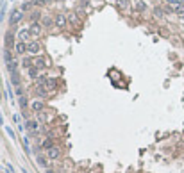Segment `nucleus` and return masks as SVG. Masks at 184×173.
<instances>
[{"label":"nucleus","instance_id":"nucleus-1","mask_svg":"<svg viewBox=\"0 0 184 173\" xmlns=\"http://www.w3.org/2000/svg\"><path fill=\"white\" fill-rule=\"evenodd\" d=\"M27 52L32 54V55H39V54H41V45H39L38 41H32V39H31V41L27 43Z\"/></svg>","mask_w":184,"mask_h":173},{"label":"nucleus","instance_id":"nucleus-2","mask_svg":"<svg viewBox=\"0 0 184 173\" xmlns=\"http://www.w3.org/2000/svg\"><path fill=\"white\" fill-rule=\"evenodd\" d=\"M61 155H63L61 146H52V148H48V150H47V157H48V159H52V161L59 159Z\"/></svg>","mask_w":184,"mask_h":173},{"label":"nucleus","instance_id":"nucleus-3","mask_svg":"<svg viewBox=\"0 0 184 173\" xmlns=\"http://www.w3.org/2000/svg\"><path fill=\"white\" fill-rule=\"evenodd\" d=\"M47 66H48V59L47 57L38 55L34 59V68H38V70H47Z\"/></svg>","mask_w":184,"mask_h":173},{"label":"nucleus","instance_id":"nucleus-4","mask_svg":"<svg viewBox=\"0 0 184 173\" xmlns=\"http://www.w3.org/2000/svg\"><path fill=\"white\" fill-rule=\"evenodd\" d=\"M14 52H16V55H24L27 52V43L25 41H16L14 43Z\"/></svg>","mask_w":184,"mask_h":173},{"label":"nucleus","instance_id":"nucleus-5","mask_svg":"<svg viewBox=\"0 0 184 173\" xmlns=\"http://www.w3.org/2000/svg\"><path fill=\"white\" fill-rule=\"evenodd\" d=\"M54 23L59 27V29H63V27H66V23H68V16H64V14H56V18H54Z\"/></svg>","mask_w":184,"mask_h":173},{"label":"nucleus","instance_id":"nucleus-6","mask_svg":"<svg viewBox=\"0 0 184 173\" xmlns=\"http://www.w3.org/2000/svg\"><path fill=\"white\" fill-rule=\"evenodd\" d=\"M25 127L29 128L31 134H36V132L39 130V121H38V120H29V121L25 123Z\"/></svg>","mask_w":184,"mask_h":173},{"label":"nucleus","instance_id":"nucleus-7","mask_svg":"<svg viewBox=\"0 0 184 173\" xmlns=\"http://www.w3.org/2000/svg\"><path fill=\"white\" fill-rule=\"evenodd\" d=\"M21 18H24V14H21V11L14 9V11L11 13V20H9V23H11V25H16V23H18V21H20Z\"/></svg>","mask_w":184,"mask_h":173},{"label":"nucleus","instance_id":"nucleus-8","mask_svg":"<svg viewBox=\"0 0 184 173\" xmlns=\"http://www.w3.org/2000/svg\"><path fill=\"white\" fill-rule=\"evenodd\" d=\"M18 38H20V41H31L32 39V34H31V30L29 29H21L20 32H18Z\"/></svg>","mask_w":184,"mask_h":173},{"label":"nucleus","instance_id":"nucleus-9","mask_svg":"<svg viewBox=\"0 0 184 173\" xmlns=\"http://www.w3.org/2000/svg\"><path fill=\"white\" fill-rule=\"evenodd\" d=\"M31 107H32V111H34V113H41V111H45V104H43L41 100H34Z\"/></svg>","mask_w":184,"mask_h":173},{"label":"nucleus","instance_id":"nucleus-10","mask_svg":"<svg viewBox=\"0 0 184 173\" xmlns=\"http://www.w3.org/2000/svg\"><path fill=\"white\" fill-rule=\"evenodd\" d=\"M29 30H31V34H32V36H39V34H41V25H39V23H36V21H32L31 27H29Z\"/></svg>","mask_w":184,"mask_h":173},{"label":"nucleus","instance_id":"nucleus-11","mask_svg":"<svg viewBox=\"0 0 184 173\" xmlns=\"http://www.w3.org/2000/svg\"><path fill=\"white\" fill-rule=\"evenodd\" d=\"M39 123H43V125H47V121H48V114H47V111H41V113H38V118H36Z\"/></svg>","mask_w":184,"mask_h":173},{"label":"nucleus","instance_id":"nucleus-12","mask_svg":"<svg viewBox=\"0 0 184 173\" xmlns=\"http://www.w3.org/2000/svg\"><path fill=\"white\" fill-rule=\"evenodd\" d=\"M136 11L138 13H143V11H147V2H143V0H136Z\"/></svg>","mask_w":184,"mask_h":173},{"label":"nucleus","instance_id":"nucleus-13","mask_svg":"<svg viewBox=\"0 0 184 173\" xmlns=\"http://www.w3.org/2000/svg\"><path fill=\"white\" fill-rule=\"evenodd\" d=\"M129 4H131V0H116V6H118L122 11L129 9Z\"/></svg>","mask_w":184,"mask_h":173},{"label":"nucleus","instance_id":"nucleus-14","mask_svg":"<svg viewBox=\"0 0 184 173\" xmlns=\"http://www.w3.org/2000/svg\"><path fill=\"white\" fill-rule=\"evenodd\" d=\"M172 4H173V11L175 13L184 14V4H180V2H172Z\"/></svg>","mask_w":184,"mask_h":173},{"label":"nucleus","instance_id":"nucleus-15","mask_svg":"<svg viewBox=\"0 0 184 173\" xmlns=\"http://www.w3.org/2000/svg\"><path fill=\"white\" fill-rule=\"evenodd\" d=\"M21 64H24V68H27V70H29V68H32V66H34V59L25 57L24 61H21Z\"/></svg>","mask_w":184,"mask_h":173},{"label":"nucleus","instance_id":"nucleus-16","mask_svg":"<svg viewBox=\"0 0 184 173\" xmlns=\"http://www.w3.org/2000/svg\"><path fill=\"white\" fill-rule=\"evenodd\" d=\"M41 146L45 148V150H48V148H52L54 145H52V138H45L43 141H41Z\"/></svg>","mask_w":184,"mask_h":173},{"label":"nucleus","instance_id":"nucleus-17","mask_svg":"<svg viewBox=\"0 0 184 173\" xmlns=\"http://www.w3.org/2000/svg\"><path fill=\"white\" fill-rule=\"evenodd\" d=\"M4 61H6V64H9V62H13L14 59H13V54L9 52V48H6L4 50Z\"/></svg>","mask_w":184,"mask_h":173},{"label":"nucleus","instance_id":"nucleus-18","mask_svg":"<svg viewBox=\"0 0 184 173\" xmlns=\"http://www.w3.org/2000/svg\"><path fill=\"white\" fill-rule=\"evenodd\" d=\"M18 102H20V107H21V109H27V105H29V102H27V96H24V95H21V96H18Z\"/></svg>","mask_w":184,"mask_h":173},{"label":"nucleus","instance_id":"nucleus-19","mask_svg":"<svg viewBox=\"0 0 184 173\" xmlns=\"http://www.w3.org/2000/svg\"><path fill=\"white\" fill-rule=\"evenodd\" d=\"M11 82H13L14 88H20V77H18V73H16V72H14V73H11Z\"/></svg>","mask_w":184,"mask_h":173},{"label":"nucleus","instance_id":"nucleus-20","mask_svg":"<svg viewBox=\"0 0 184 173\" xmlns=\"http://www.w3.org/2000/svg\"><path fill=\"white\" fill-rule=\"evenodd\" d=\"M6 47H7V48L14 47V45H13V32H7V34H6Z\"/></svg>","mask_w":184,"mask_h":173},{"label":"nucleus","instance_id":"nucleus-21","mask_svg":"<svg viewBox=\"0 0 184 173\" xmlns=\"http://www.w3.org/2000/svg\"><path fill=\"white\" fill-rule=\"evenodd\" d=\"M68 21H70V23H73V25H77V23H79L77 14H75V13H70V14H68Z\"/></svg>","mask_w":184,"mask_h":173},{"label":"nucleus","instance_id":"nucleus-22","mask_svg":"<svg viewBox=\"0 0 184 173\" xmlns=\"http://www.w3.org/2000/svg\"><path fill=\"white\" fill-rule=\"evenodd\" d=\"M41 25H43V27H50V25H52V18H50V16H43Z\"/></svg>","mask_w":184,"mask_h":173},{"label":"nucleus","instance_id":"nucleus-23","mask_svg":"<svg viewBox=\"0 0 184 173\" xmlns=\"http://www.w3.org/2000/svg\"><path fill=\"white\" fill-rule=\"evenodd\" d=\"M38 73H39V70H38V68H34V66H32V68H29V77H31V79H38Z\"/></svg>","mask_w":184,"mask_h":173},{"label":"nucleus","instance_id":"nucleus-24","mask_svg":"<svg viewBox=\"0 0 184 173\" xmlns=\"http://www.w3.org/2000/svg\"><path fill=\"white\" fill-rule=\"evenodd\" d=\"M16 68H18V62H16V61H13V62H9V64H7V70H9L11 73H14V72H16Z\"/></svg>","mask_w":184,"mask_h":173},{"label":"nucleus","instance_id":"nucleus-25","mask_svg":"<svg viewBox=\"0 0 184 173\" xmlns=\"http://www.w3.org/2000/svg\"><path fill=\"white\" fill-rule=\"evenodd\" d=\"M21 145H24L25 152H27V154H31V146H29V138H24V139H21Z\"/></svg>","mask_w":184,"mask_h":173},{"label":"nucleus","instance_id":"nucleus-26","mask_svg":"<svg viewBox=\"0 0 184 173\" xmlns=\"http://www.w3.org/2000/svg\"><path fill=\"white\" fill-rule=\"evenodd\" d=\"M4 14H6V2H2V7H0V21L4 20Z\"/></svg>","mask_w":184,"mask_h":173},{"label":"nucleus","instance_id":"nucleus-27","mask_svg":"<svg viewBox=\"0 0 184 173\" xmlns=\"http://www.w3.org/2000/svg\"><path fill=\"white\" fill-rule=\"evenodd\" d=\"M6 130H7L9 138H11V139H14V130H13V128H11V127H6Z\"/></svg>","mask_w":184,"mask_h":173},{"label":"nucleus","instance_id":"nucleus-28","mask_svg":"<svg viewBox=\"0 0 184 173\" xmlns=\"http://www.w3.org/2000/svg\"><path fill=\"white\" fill-rule=\"evenodd\" d=\"M154 13H155V16H157V18L165 14V13H163V9H161V7H155V11H154Z\"/></svg>","mask_w":184,"mask_h":173},{"label":"nucleus","instance_id":"nucleus-29","mask_svg":"<svg viewBox=\"0 0 184 173\" xmlns=\"http://www.w3.org/2000/svg\"><path fill=\"white\" fill-rule=\"evenodd\" d=\"M13 121H16L18 125L21 123V118H20V114H13Z\"/></svg>","mask_w":184,"mask_h":173},{"label":"nucleus","instance_id":"nucleus-30","mask_svg":"<svg viewBox=\"0 0 184 173\" xmlns=\"http://www.w3.org/2000/svg\"><path fill=\"white\" fill-rule=\"evenodd\" d=\"M38 162H39L41 166H47V161H45V157H41V155L38 157Z\"/></svg>","mask_w":184,"mask_h":173},{"label":"nucleus","instance_id":"nucleus-31","mask_svg":"<svg viewBox=\"0 0 184 173\" xmlns=\"http://www.w3.org/2000/svg\"><path fill=\"white\" fill-rule=\"evenodd\" d=\"M14 91H16V96H21V95H24V89H21V88H14Z\"/></svg>","mask_w":184,"mask_h":173},{"label":"nucleus","instance_id":"nucleus-32","mask_svg":"<svg viewBox=\"0 0 184 173\" xmlns=\"http://www.w3.org/2000/svg\"><path fill=\"white\" fill-rule=\"evenodd\" d=\"M29 7H31V2H25V4H24V7H21V9H29Z\"/></svg>","mask_w":184,"mask_h":173},{"label":"nucleus","instance_id":"nucleus-33","mask_svg":"<svg viewBox=\"0 0 184 173\" xmlns=\"http://www.w3.org/2000/svg\"><path fill=\"white\" fill-rule=\"evenodd\" d=\"M45 173H56L54 169H47V171H45Z\"/></svg>","mask_w":184,"mask_h":173},{"label":"nucleus","instance_id":"nucleus-34","mask_svg":"<svg viewBox=\"0 0 184 173\" xmlns=\"http://www.w3.org/2000/svg\"><path fill=\"white\" fill-rule=\"evenodd\" d=\"M2 121H4V120H2V114H0V123H2Z\"/></svg>","mask_w":184,"mask_h":173}]
</instances>
